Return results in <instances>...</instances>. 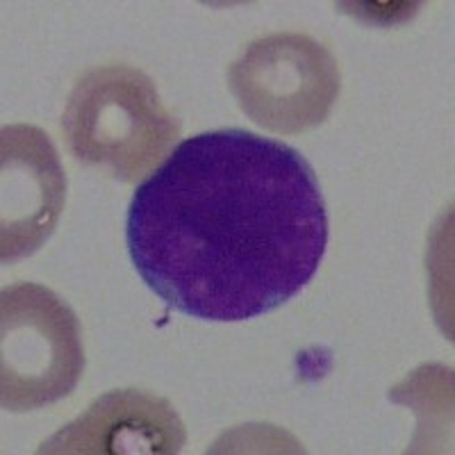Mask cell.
Listing matches in <instances>:
<instances>
[{
	"label": "cell",
	"mask_w": 455,
	"mask_h": 455,
	"mask_svg": "<svg viewBox=\"0 0 455 455\" xmlns=\"http://www.w3.org/2000/svg\"><path fill=\"white\" fill-rule=\"evenodd\" d=\"M230 87L251 119L294 135L328 119L339 92L335 57L306 35H269L230 67Z\"/></svg>",
	"instance_id": "4"
},
{
	"label": "cell",
	"mask_w": 455,
	"mask_h": 455,
	"mask_svg": "<svg viewBox=\"0 0 455 455\" xmlns=\"http://www.w3.org/2000/svg\"><path fill=\"white\" fill-rule=\"evenodd\" d=\"M64 132L73 156L137 180L176 141L178 125L144 73L128 67L93 68L76 84Z\"/></svg>",
	"instance_id": "2"
},
{
	"label": "cell",
	"mask_w": 455,
	"mask_h": 455,
	"mask_svg": "<svg viewBox=\"0 0 455 455\" xmlns=\"http://www.w3.org/2000/svg\"><path fill=\"white\" fill-rule=\"evenodd\" d=\"M64 203V176L42 130H3V262L39 249Z\"/></svg>",
	"instance_id": "5"
},
{
	"label": "cell",
	"mask_w": 455,
	"mask_h": 455,
	"mask_svg": "<svg viewBox=\"0 0 455 455\" xmlns=\"http://www.w3.org/2000/svg\"><path fill=\"white\" fill-rule=\"evenodd\" d=\"M185 444L182 424L166 401L141 392H114L84 417L57 433L44 451L64 453H176Z\"/></svg>",
	"instance_id": "6"
},
{
	"label": "cell",
	"mask_w": 455,
	"mask_h": 455,
	"mask_svg": "<svg viewBox=\"0 0 455 455\" xmlns=\"http://www.w3.org/2000/svg\"><path fill=\"white\" fill-rule=\"evenodd\" d=\"M78 319L52 291H3V408L23 412L67 396L83 373Z\"/></svg>",
	"instance_id": "3"
},
{
	"label": "cell",
	"mask_w": 455,
	"mask_h": 455,
	"mask_svg": "<svg viewBox=\"0 0 455 455\" xmlns=\"http://www.w3.org/2000/svg\"><path fill=\"white\" fill-rule=\"evenodd\" d=\"M125 243L141 280L173 310L255 319L299 296L319 271L326 203L291 146L246 130L203 132L137 187Z\"/></svg>",
	"instance_id": "1"
}]
</instances>
